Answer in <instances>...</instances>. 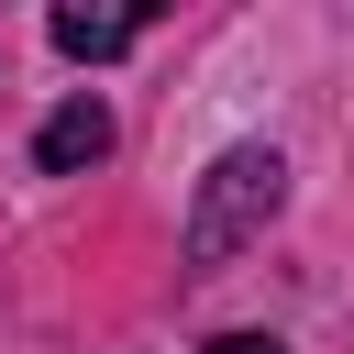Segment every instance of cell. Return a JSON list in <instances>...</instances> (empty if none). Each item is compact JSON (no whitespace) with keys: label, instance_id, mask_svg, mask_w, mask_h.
<instances>
[{"label":"cell","instance_id":"obj_1","mask_svg":"<svg viewBox=\"0 0 354 354\" xmlns=\"http://www.w3.org/2000/svg\"><path fill=\"white\" fill-rule=\"evenodd\" d=\"M277 199H288L277 144H232V155L199 177V199H188V254H199V266H210V254H232L254 221H277Z\"/></svg>","mask_w":354,"mask_h":354},{"label":"cell","instance_id":"obj_2","mask_svg":"<svg viewBox=\"0 0 354 354\" xmlns=\"http://www.w3.org/2000/svg\"><path fill=\"white\" fill-rule=\"evenodd\" d=\"M100 155H111V111H100V100H66V111L33 133V166H55V177H66V166H100Z\"/></svg>","mask_w":354,"mask_h":354},{"label":"cell","instance_id":"obj_3","mask_svg":"<svg viewBox=\"0 0 354 354\" xmlns=\"http://www.w3.org/2000/svg\"><path fill=\"white\" fill-rule=\"evenodd\" d=\"M133 33H144V11H88V0H66V11H55V55H77V66L122 55Z\"/></svg>","mask_w":354,"mask_h":354},{"label":"cell","instance_id":"obj_4","mask_svg":"<svg viewBox=\"0 0 354 354\" xmlns=\"http://www.w3.org/2000/svg\"><path fill=\"white\" fill-rule=\"evenodd\" d=\"M210 354H288V343H266V332H221Z\"/></svg>","mask_w":354,"mask_h":354}]
</instances>
